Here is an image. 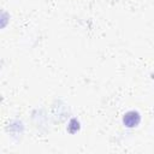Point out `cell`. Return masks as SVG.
<instances>
[{
	"mask_svg": "<svg viewBox=\"0 0 154 154\" xmlns=\"http://www.w3.org/2000/svg\"><path fill=\"white\" fill-rule=\"evenodd\" d=\"M132 116H134V112H129V113L125 116L124 123L126 124V126H135L136 124H138V122H140V116H138V113H136L135 117H132Z\"/></svg>",
	"mask_w": 154,
	"mask_h": 154,
	"instance_id": "1",
	"label": "cell"
}]
</instances>
